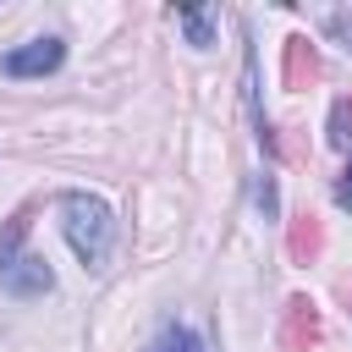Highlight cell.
<instances>
[{
  "instance_id": "10",
  "label": "cell",
  "mask_w": 352,
  "mask_h": 352,
  "mask_svg": "<svg viewBox=\"0 0 352 352\" xmlns=\"http://www.w3.org/2000/svg\"><path fill=\"white\" fill-rule=\"evenodd\" d=\"M330 28H336V33L352 44V6H346V11H336V16H330Z\"/></svg>"
},
{
  "instance_id": "8",
  "label": "cell",
  "mask_w": 352,
  "mask_h": 352,
  "mask_svg": "<svg viewBox=\"0 0 352 352\" xmlns=\"http://www.w3.org/2000/svg\"><path fill=\"white\" fill-rule=\"evenodd\" d=\"M182 28L192 33V44H209V33H214V16H209V11H182Z\"/></svg>"
},
{
  "instance_id": "11",
  "label": "cell",
  "mask_w": 352,
  "mask_h": 352,
  "mask_svg": "<svg viewBox=\"0 0 352 352\" xmlns=\"http://www.w3.org/2000/svg\"><path fill=\"white\" fill-rule=\"evenodd\" d=\"M341 204H352V165H346V176H341Z\"/></svg>"
},
{
  "instance_id": "5",
  "label": "cell",
  "mask_w": 352,
  "mask_h": 352,
  "mask_svg": "<svg viewBox=\"0 0 352 352\" xmlns=\"http://www.w3.org/2000/svg\"><path fill=\"white\" fill-rule=\"evenodd\" d=\"M286 346H297V352H308L314 341H319V314H314V302L308 297H292L286 302Z\"/></svg>"
},
{
  "instance_id": "2",
  "label": "cell",
  "mask_w": 352,
  "mask_h": 352,
  "mask_svg": "<svg viewBox=\"0 0 352 352\" xmlns=\"http://www.w3.org/2000/svg\"><path fill=\"white\" fill-rule=\"evenodd\" d=\"M33 209H16L11 214V226L0 231V286L11 292V297H44L50 286H55V275H50V264L28 248V220Z\"/></svg>"
},
{
  "instance_id": "4",
  "label": "cell",
  "mask_w": 352,
  "mask_h": 352,
  "mask_svg": "<svg viewBox=\"0 0 352 352\" xmlns=\"http://www.w3.org/2000/svg\"><path fill=\"white\" fill-rule=\"evenodd\" d=\"M319 77V55L308 38H286V60H280V82L286 88H308Z\"/></svg>"
},
{
  "instance_id": "3",
  "label": "cell",
  "mask_w": 352,
  "mask_h": 352,
  "mask_svg": "<svg viewBox=\"0 0 352 352\" xmlns=\"http://www.w3.org/2000/svg\"><path fill=\"white\" fill-rule=\"evenodd\" d=\"M66 60V44L60 38H33V44H22V50H11L6 60H0V72L6 77H44V72H55Z\"/></svg>"
},
{
  "instance_id": "7",
  "label": "cell",
  "mask_w": 352,
  "mask_h": 352,
  "mask_svg": "<svg viewBox=\"0 0 352 352\" xmlns=\"http://www.w3.org/2000/svg\"><path fill=\"white\" fill-rule=\"evenodd\" d=\"M148 352H204V341H198L192 330H182V324H165V330H160V341H154Z\"/></svg>"
},
{
  "instance_id": "6",
  "label": "cell",
  "mask_w": 352,
  "mask_h": 352,
  "mask_svg": "<svg viewBox=\"0 0 352 352\" xmlns=\"http://www.w3.org/2000/svg\"><path fill=\"white\" fill-rule=\"evenodd\" d=\"M286 248H292V258H314V253H319V226H314V214H302V220L292 226Z\"/></svg>"
},
{
  "instance_id": "9",
  "label": "cell",
  "mask_w": 352,
  "mask_h": 352,
  "mask_svg": "<svg viewBox=\"0 0 352 352\" xmlns=\"http://www.w3.org/2000/svg\"><path fill=\"white\" fill-rule=\"evenodd\" d=\"M346 116H352V104L336 99V110H330V143H346V138H352V132H346Z\"/></svg>"
},
{
  "instance_id": "1",
  "label": "cell",
  "mask_w": 352,
  "mask_h": 352,
  "mask_svg": "<svg viewBox=\"0 0 352 352\" xmlns=\"http://www.w3.org/2000/svg\"><path fill=\"white\" fill-rule=\"evenodd\" d=\"M60 231H66V242L77 248L82 264H104V258H110V242H116V214H110V204L94 198V192H66V198H60Z\"/></svg>"
}]
</instances>
